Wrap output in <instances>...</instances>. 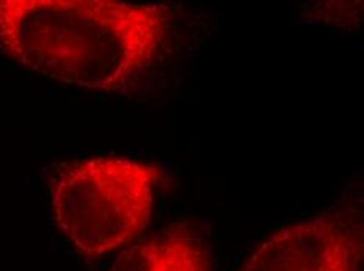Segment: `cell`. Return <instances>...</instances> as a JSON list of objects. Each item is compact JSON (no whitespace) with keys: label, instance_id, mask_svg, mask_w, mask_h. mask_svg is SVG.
<instances>
[{"label":"cell","instance_id":"obj_1","mask_svg":"<svg viewBox=\"0 0 364 271\" xmlns=\"http://www.w3.org/2000/svg\"><path fill=\"white\" fill-rule=\"evenodd\" d=\"M173 11L113 0H0V52L62 84L118 92L165 50Z\"/></svg>","mask_w":364,"mask_h":271},{"label":"cell","instance_id":"obj_2","mask_svg":"<svg viewBox=\"0 0 364 271\" xmlns=\"http://www.w3.org/2000/svg\"><path fill=\"white\" fill-rule=\"evenodd\" d=\"M162 180L156 165L121 155L60 163L49 180L54 223L83 259L97 260L148 228Z\"/></svg>","mask_w":364,"mask_h":271},{"label":"cell","instance_id":"obj_3","mask_svg":"<svg viewBox=\"0 0 364 271\" xmlns=\"http://www.w3.org/2000/svg\"><path fill=\"white\" fill-rule=\"evenodd\" d=\"M363 258L361 210L341 202L265 238L240 271H363Z\"/></svg>","mask_w":364,"mask_h":271},{"label":"cell","instance_id":"obj_4","mask_svg":"<svg viewBox=\"0 0 364 271\" xmlns=\"http://www.w3.org/2000/svg\"><path fill=\"white\" fill-rule=\"evenodd\" d=\"M110 271H212V262L204 240L186 223H176L127 246Z\"/></svg>","mask_w":364,"mask_h":271}]
</instances>
